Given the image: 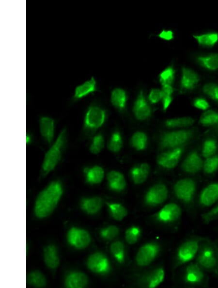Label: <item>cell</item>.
Listing matches in <instances>:
<instances>
[{"label": "cell", "mask_w": 218, "mask_h": 288, "mask_svg": "<svg viewBox=\"0 0 218 288\" xmlns=\"http://www.w3.org/2000/svg\"><path fill=\"white\" fill-rule=\"evenodd\" d=\"M63 192L62 183L53 181L41 191L37 196L34 213L36 217L45 218L49 216L57 207Z\"/></svg>", "instance_id": "cell-1"}, {"label": "cell", "mask_w": 218, "mask_h": 288, "mask_svg": "<svg viewBox=\"0 0 218 288\" xmlns=\"http://www.w3.org/2000/svg\"><path fill=\"white\" fill-rule=\"evenodd\" d=\"M67 140V130L63 128L44 155L40 170L41 177L46 176L58 165L62 158Z\"/></svg>", "instance_id": "cell-2"}, {"label": "cell", "mask_w": 218, "mask_h": 288, "mask_svg": "<svg viewBox=\"0 0 218 288\" xmlns=\"http://www.w3.org/2000/svg\"><path fill=\"white\" fill-rule=\"evenodd\" d=\"M193 129H181L163 133L159 138L158 147L160 150H169L184 146L194 137Z\"/></svg>", "instance_id": "cell-3"}, {"label": "cell", "mask_w": 218, "mask_h": 288, "mask_svg": "<svg viewBox=\"0 0 218 288\" xmlns=\"http://www.w3.org/2000/svg\"><path fill=\"white\" fill-rule=\"evenodd\" d=\"M196 260L204 271L217 272L218 247L212 242L203 239L196 256Z\"/></svg>", "instance_id": "cell-4"}, {"label": "cell", "mask_w": 218, "mask_h": 288, "mask_svg": "<svg viewBox=\"0 0 218 288\" xmlns=\"http://www.w3.org/2000/svg\"><path fill=\"white\" fill-rule=\"evenodd\" d=\"M202 238H191L184 241L176 251L174 268L189 262L196 256Z\"/></svg>", "instance_id": "cell-5"}, {"label": "cell", "mask_w": 218, "mask_h": 288, "mask_svg": "<svg viewBox=\"0 0 218 288\" xmlns=\"http://www.w3.org/2000/svg\"><path fill=\"white\" fill-rule=\"evenodd\" d=\"M197 189L196 183L190 178H185L177 181L173 186L176 197L184 205L191 207Z\"/></svg>", "instance_id": "cell-6"}, {"label": "cell", "mask_w": 218, "mask_h": 288, "mask_svg": "<svg viewBox=\"0 0 218 288\" xmlns=\"http://www.w3.org/2000/svg\"><path fill=\"white\" fill-rule=\"evenodd\" d=\"M106 119V112L104 109L97 105L90 106L84 116V130L88 132L96 130L103 125Z\"/></svg>", "instance_id": "cell-7"}, {"label": "cell", "mask_w": 218, "mask_h": 288, "mask_svg": "<svg viewBox=\"0 0 218 288\" xmlns=\"http://www.w3.org/2000/svg\"><path fill=\"white\" fill-rule=\"evenodd\" d=\"M161 251L160 244L155 241L144 243L139 249L135 256V262L140 267L150 265L158 256Z\"/></svg>", "instance_id": "cell-8"}, {"label": "cell", "mask_w": 218, "mask_h": 288, "mask_svg": "<svg viewBox=\"0 0 218 288\" xmlns=\"http://www.w3.org/2000/svg\"><path fill=\"white\" fill-rule=\"evenodd\" d=\"M168 189L162 183L151 186L144 196V204L149 207H155L163 203L168 198Z\"/></svg>", "instance_id": "cell-9"}, {"label": "cell", "mask_w": 218, "mask_h": 288, "mask_svg": "<svg viewBox=\"0 0 218 288\" xmlns=\"http://www.w3.org/2000/svg\"><path fill=\"white\" fill-rule=\"evenodd\" d=\"M87 266L92 272L101 275L109 273L111 269L109 259L101 252L91 254L87 259Z\"/></svg>", "instance_id": "cell-10"}, {"label": "cell", "mask_w": 218, "mask_h": 288, "mask_svg": "<svg viewBox=\"0 0 218 288\" xmlns=\"http://www.w3.org/2000/svg\"><path fill=\"white\" fill-rule=\"evenodd\" d=\"M182 210L180 206L175 203H169L163 206L154 216L162 224H171L177 221L181 218Z\"/></svg>", "instance_id": "cell-11"}, {"label": "cell", "mask_w": 218, "mask_h": 288, "mask_svg": "<svg viewBox=\"0 0 218 288\" xmlns=\"http://www.w3.org/2000/svg\"><path fill=\"white\" fill-rule=\"evenodd\" d=\"M165 275L163 266H157L142 274L139 279L138 283L142 287L155 288L163 282Z\"/></svg>", "instance_id": "cell-12"}, {"label": "cell", "mask_w": 218, "mask_h": 288, "mask_svg": "<svg viewBox=\"0 0 218 288\" xmlns=\"http://www.w3.org/2000/svg\"><path fill=\"white\" fill-rule=\"evenodd\" d=\"M67 240L70 245L78 249L87 247L91 243V237L86 230L78 227H72L67 233Z\"/></svg>", "instance_id": "cell-13"}, {"label": "cell", "mask_w": 218, "mask_h": 288, "mask_svg": "<svg viewBox=\"0 0 218 288\" xmlns=\"http://www.w3.org/2000/svg\"><path fill=\"white\" fill-rule=\"evenodd\" d=\"M184 146L169 149L159 154L156 158L158 164L167 169H172L178 164L184 152Z\"/></svg>", "instance_id": "cell-14"}, {"label": "cell", "mask_w": 218, "mask_h": 288, "mask_svg": "<svg viewBox=\"0 0 218 288\" xmlns=\"http://www.w3.org/2000/svg\"><path fill=\"white\" fill-rule=\"evenodd\" d=\"M184 279L187 284L199 286L206 280L204 270L196 262L188 264L185 270Z\"/></svg>", "instance_id": "cell-15"}, {"label": "cell", "mask_w": 218, "mask_h": 288, "mask_svg": "<svg viewBox=\"0 0 218 288\" xmlns=\"http://www.w3.org/2000/svg\"><path fill=\"white\" fill-rule=\"evenodd\" d=\"M218 202V182L210 183L201 191L199 204L203 208H209Z\"/></svg>", "instance_id": "cell-16"}, {"label": "cell", "mask_w": 218, "mask_h": 288, "mask_svg": "<svg viewBox=\"0 0 218 288\" xmlns=\"http://www.w3.org/2000/svg\"><path fill=\"white\" fill-rule=\"evenodd\" d=\"M39 130L43 140L50 145L55 136V124L54 120L47 116L40 117L38 121Z\"/></svg>", "instance_id": "cell-17"}, {"label": "cell", "mask_w": 218, "mask_h": 288, "mask_svg": "<svg viewBox=\"0 0 218 288\" xmlns=\"http://www.w3.org/2000/svg\"><path fill=\"white\" fill-rule=\"evenodd\" d=\"M203 161L199 152L194 150L190 152L181 164V168L185 172L194 174L202 169Z\"/></svg>", "instance_id": "cell-18"}, {"label": "cell", "mask_w": 218, "mask_h": 288, "mask_svg": "<svg viewBox=\"0 0 218 288\" xmlns=\"http://www.w3.org/2000/svg\"><path fill=\"white\" fill-rule=\"evenodd\" d=\"M133 112L136 118L140 121L147 119L151 114V108L146 100L142 91H140L135 100Z\"/></svg>", "instance_id": "cell-19"}, {"label": "cell", "mask_w": 218, "mask_h": 288, "mask_svg": "<svg viewBox=\"0 0 218 288\" xmlns=\"http://www.w3.org/2000/svg\"><path fill=\"white\" fill-rule=\"evenodd\" d=\"M199 81L200 77L194 70L185 67L182 68L180 81V87L182 90H193L197 86Z\"/></svg>", "instance_id": "cell-20"}, {"label": "cell", "mask_w": 218, "mask_h": 288, "mask_svg": "<svg viewBox=\"0 0 218 288\" xmlns=\"http://www.w3.org/2000/svg\"><path fill=\"white\" fill-rule=\"evenodd\" d=\"M103 205V199L98 196L83 197L80 202L81 209L89 215H94L98 213L102 208Z\"/></svg>", "instance_id": "cell-21"}, {"label": "cell", "mask_w": 218, "mask_h": 288, "mask_svg": "<svg viewBox=\"0 0 218 288\" xmlns=\"http://www.w3.org/2000/svg\"><path fill=\"white\" fill-rule=\"evenodd\" d=\"M89 282L87 275L83 272H73L67 275L64 285L67 288H81L86 287Z\"/></svg>", "instance_id": "cell-22"}, {"label": "cell", "mask_w": 218, "mask_h": 288, "mask_svg": "<svg viewBox=\"0 0 218 288\" xmlns=\"http://www.w3.org/2000/svg\"><path fill=\"white\" fill-rule=\"evenodd\" d=\"M96 90V81L94 77L77 85L75 89L73 98L75 100L81 99Z\"/></svg>", "instance_id": "cell-23"}, {"label": "cell", "mask_w": 218, "mask_h": 288, "mask_svg": "<svg viewBox=\"0 0 218 288\" xmlns=\"http://www.w3.org/2000/svg\"><path fill=\"white\" fill-rule=\"evenodd\" d=\"M44 262L51 269L57 268L60 264V257L57 247L52 244L47 245L43 249Z\"/></svg>", "instance_id": "cell-24"}, {"label": "cell", "mask_w": 218, "mask_h": 288, "mask_svg": "<svg viewBox=\"0 0 218 288\" xmlns=\"http://www.w3.org/2000/svg\"><path fill=\"white\" fill-rule=\"evenodd\" d=\"M84 174L86 182L91 185L100 183L104 177V170L98 165H94L87 167L84 170Z\"/></svg>", "instance_id": "cell-25"}, {"label": "cell", "mask_w": 218, "mask_h": 288, "mask_svg": "<svg viewBox=\"0 0 218 288\" xmlns=\"http://www.w3.org/2000/svg\"><path fill=\"white\" fill-rule=\"evenodd\" d=\"M198 64L209 70L218 69V53H211L198 56L196 58Z\"/></svg>", "instance_id": "cell-26"}, {"label": "cell", "mask_w": 218, "mask_h": 288, "mask_svg": "<svg viewBox=\"0 0 218 288\" xmlns=\"http://www.w3.org/2000/svg\"><path fill=\"white\" fill-rule=\"evenodd\" d=\"M110 251L115 260L120 264L125 263L126 258L125 247L123 241L118 240L110 245Z\"/></svg>", "instance_id": "cell-27"}, {"label": "cell", "mask_w": 218, "mask_h": 288, "mask_svg": "<svg viewBox=\"0 0 218 288\" xmlns=\"http://www.w3.org/2000/svg\"><path fill=\"white\" fill-rule=\"evenodd\" d=\"M195 120L189 116L170 118L165 121V126L170 128H186L194 124Z\"/></svg>", "instance_id": "cell-28"}, {"label": "cell", "mask_w": 218, "mask_h": 288, "mask_svg": "<svg viewBox=\"0 0 218 288\" xmlns=\"http://www.w3.org/2000/svg\"><path fill=\"white\" fill-rule=\"evenodd\" d=\"M109 213L111 217L116 221H122L128 214L127 208L119 203H107Z\"/></svg>", "instance_id": "cell-29"}, {"label": "cell", "mask_w": 218, "mask_h": 288, "mask_svg": "<svg viewBox=\"0 0 218 288\" xmlns=\"http://www.w3.org/2000/svg\"><path fill=\"white\" fill-rule=\"evenodd\" d=\"M199 45L204 47H212L218 41V33L214 32L193 35Z\"/></svg>", "instance_id": "cell-30"}, {"label": "cell", "mask_w": 218, "mask_h": 288, "mask_svg": "<svg viewBox=\"0 0 218 288\" xmlns=\"http://www.w3.org/2000/svg\"><path fill=\"white\" fill-rule=\"evenodd\" d=\"M199 122L204 127L218 126V112L212 110L205 111L201 115Z\"/></svg>", "instance_id": "cell-31"}, {"label": "cell", "mask_w": 218, "mask_h": 288, "mask_svg": "<svg viewBox=\"0 0 218 288\" xmlns=\"http://www.w3.org/2000/svg\"><path fill=\"white\" fill-rule=\"evenodd\" d=\"M126 95L125 92L120 88L114 89L111 94V102L112 104L119 110H123L126 105Z\"/></svg>", "instance_id": "cell-32"}, {"label": "cell", "mask_w": 218, "mask_h": 288, "mask_svg": "<svg viewBox=\"0 0 218 288\" xmlns=\"http://www.w3.org/2000/svg\"><path fill=\"white\" fill-rule=\"evenodd\" d=\"M148 138L142 131H137L133 134L130 140L132 146L138 151L144 150L147 146Z\"/></svg>", "instance_id": "cell-33"}, {"label": "cell", "mask_w": 218, "mask_h": 288, "mask_svg": "<svg viewBox=\"0 0 218 288\" xmlns=\"http://www.w3.org/2000/svg\"><path fill=\"white\" fill-rule=\"evenodd\" d=\"M141 234L140 228L136 225H132L127 228L125 231V238L126 242L129 245L136 244Z\"/></svg>", "instance_id": "cell-34"}, {"label": "cell", "mask_w": 218, "mask_h": 288, "mask_svg": "<svg viewBox=\"0 0 218 288\" xmlns=\"http://www.w3.org/2000/svg\"><path fill=\"white\" fill-rule=\"evenodd\" d=\"M27 282L30 285L36 288L44 287L47 284L45 276L39 271L31 272L27 276Z\"/></svg>", "instance_id": "cell-35"}, {"label": "cell", "mask_w": 218, "mask_h": 288, "mask_svg": "<svg viewBox=\"0 0 218 288\" xmlns=\"http://www.w3.org/2000/svg\"><path fill=\"white\" fill-rule=\"evenodd\" d=\"M218 149L217 141L212 138L206 139L203 143L202 149V156L205 159L215 155Z\"/></svg>", "instance_id": "cell-36"}, {"label": "cell", "mask_w": 218, "mask_h": 288, "mask_svg": "<svg viewBox=\"0 0 218 288\" xmlns=\"http://www.w3.org/2000/svg\"><path fill=\"white\" fill-rule=\"evenodd\" d=\"M120 229L115 225H109L101 229L99 234L102 239L106 240H112L119 234Z\"/></svg>", "instance_id": "cell-37"}, {"label": "cell", "mask_w": 218, "mask_h": 288, "mask_svg": "<svg viewBox=\"0 0 218 288\" xmlns=\"http://www.w3.org/2000/svg\"><path fill=\"white\" fill-rule=\"evenodd\" d=\"M123 146V140L121 134L115 131L113 133L108 144V148L111 152H119Z\"/></svg>", "instance_id": "cell-38"}, {"label": "cell", "mask_w": 218, "mask_h": 288, "mask_svg": "<svg viewBox=\"0 0 218 288\" xmlns=\"http://www.w3.org/2000/svg\"><path fill=\"white\" fill-rule=\"evenodd\" d=\"M218 169V155L206 158L203 161L202 170L208 175L212 174Z\"/></svg>", "instance_id": "cell-39"}, {"label": "cell", "mask_w": 218, "mask_h": 288, "mask_svg": "<svg viewBox=\"0 0 218 288\" xmlns=\"http://www.w3.org/2000/svg\"><path fill=\"white\" fill-rule=\"evenodd\" d=\"M105 145V140L102 134L99 133L93 138L89 146V150L93 154H98L102 151Z\"/></svg>", "instance_id": "cell-40"}, {"label": "cell", "mask_w": 218, "mask_h": 288, "mask_svg": "<svg viewBox=\"0 0 218 288\" xmlns=\"http://www.w3.org/2000/svg\"><path fill=\"white\" fill-rule=\"evenodd\" d=\"M161 91L163 109L166 111L172 102L173 89L172 85H163Z\"/></svg>", "instance_id": "cell-41"}, {"label": "cell", "mask_w": 218, "mask_h": 288, "mask_svg": "<svg viewBox=\"0 0 218 288\" xmlns=\"http://www.w3.org/2000/svg\"><path fill=\"white\" fill-rule=\"evenodd\" d=\"M175 71L172 67L164 69L159 75V80L163 85H172L174 79Z\"/></svg>", "instance_id": "cell-42"}, {"label": "cell", "mask_w": 218, "mask_h": 288, "mask_svg": "<svg viewBox=\"0 0 218 288\" xmlns=\"http://www.w3.org/2000/svg\"><path fill=\"white\" fill-rule=\"evenodd\" d=\"M130 173L133 181L136 184H141L144 183L148 176V175L140 170L139 165L133 167Z\"/></svg>", "instance_id": "cell-43"}, {"label": "cell", "mask_w": 218, "mask_h": 288, "mask_svg": "<svg viewBox=\"0 0 218 288\" xmlns=\"http://www.w3.org/2000/svg\"><path fill=\"white\" fill-rule=\"evenodd\" d=\"M203 92L213 100L218 103V85L213 83L205 84L202 88Z\"/></svg>", "instance_id": "cell-44"}, {"label": "cell", "mask_w": 218, "mask_h": 288, "mask_svg": "<svg viewBox=\"0 0 218 288\" xmlns=\"http://www.w3.org/2000/svg\"><path fill=\"white\" fill-rule=\"evenodd\" d=\"M201 218L203 223L209 224L218 220V202L211 209L203 213Z\"/></svg>", "instance_id": "cell-45"}, {"label": "cell", "mask_w": 218, "mask_h": 288, "mask_svg": "<svg viewBox=\"0 0 218 288\" xmlns=\"http://www.w3.org/2000/svg\"><path fill=\"white\" fill-rule=\"evenodd\" d=\"M109 188L114 192H121L126 188V183L125 177H122L114 182L108 183Z\"/></svg>", "instance_id": "cell-46"}, {"label": "cell", "mask_w": 218, "mask_h": 288, "mask_svg": "<svg viewBox=\"0 0 218 288\" xmlns=\"http://www.w3.org/2000/svg\"><path fill=\"white\" fill-rule=\"evenodd\" d=\"M193 105L197 109L203 111H206L210 107V105L207 101L201 97L195 99Z\"/></svg>", "instance_id": "cell-47"}, {"label": "cell", "mask_w": 218, "mask_h": 288, "mask_svg": "<svg viewBox=\"0 0 218 288\" xmlns=\"http://www.w3.org/2000/svg\"><path fill=\"white\" fill-rule=\"evenodd\" d=\"M162 98V91L158 89H153L149 95V101L153 104L158 102Z\"/></svg>", "instance_id": "cell-48"}, {"label": "cell", "mask_w": 218, "mask_h": 288, "mask_svg": "<svg viewBox=\"0 0 218 288\" xmlns=\"http://www.w3.org/2000/svg\"><path fill=\"white\" fill-rule=\"evenodd\" d=\"M124 177V175L118 171L115 170L110 171L108 173L107 176L108 184L114 182Z\"/></svg>", "instance_id": "cell-49"}, {"label": "cell", "mask_w": 218, "mask_h": 288, "mask_svg": "<svg viewBox=\"0 0 218 288\" xmlns=\"http://www.w3.org/2000/svg\"><path fill=\"white\" fill-rule=\"evenodd\" d=\"M158 35L160 38L165 40H170L173 38V33L171 30H164Z\"/></svg>", "instance_id": "cell-50"}, {"label": "cell", "mask_w": 218, "mask_h": 288, "mask_svg": "<svg viewBox=\"0 0 218 288\" xmlns=\"http://www.w3.org/2000/svg\"><path fill=\"white\" fill-rule=\"evenodd\" d=\"M217 272H218V264H217Z\"/></svg>", "instance_id": "cell-51"}, {"label": "cell", "mask_w": 218, "mask_h": 288, "mask_svg": "<svg viewBox=\"0 0 218 288\" xmlns=\"http://www.w3.org/2000/svg\"><path fill=\"white\" fill-rule=\"evenodd\" d=\"M216 128L218 129V126L216 127Z\"/></svg>", "instance_id": "cell-52"}]
</instances>
